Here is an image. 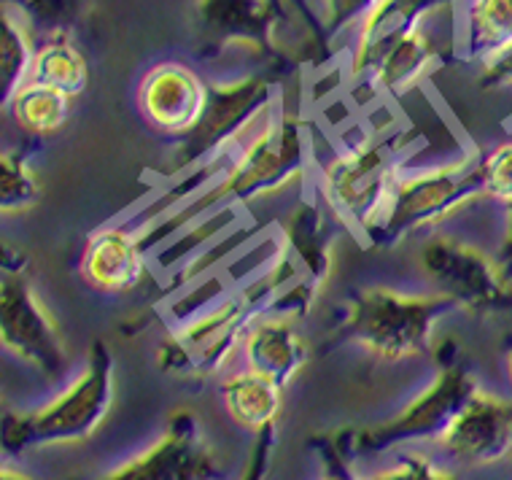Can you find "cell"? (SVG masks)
Masks as SVG:
<instances>
[{
    "instance_id": "12",
    "label": "cell",
    "mask_w": 512,
    "mask_h": 480,
    "mask_svg": "<svg viewBox=\"0 0 512 480\" xmlns=\"http://www.w3.org/2000/svg\"><path fill=\"white\" fill-rule=\"evenodd\" d=\"M211 98V84L184 63L154 65L138 84V111L151 130L181 141L195 130Z\"/></svg>"
},
{
    "instance_id": "19",
    "label": "cell",
    "mask_w": 512,
    "mask_h": 480,
    "mask_svg": "<svg viewBox=\"0 0 512 480\" xmlns=\"http://www.w3.org/2000/svg\"><path fill=\"white\" fill-rule=\"evenodd\" d=\"M461 57L483 65L512 46V0H464Z\"/></svg>"
},
{
    "instance_id": "7",
    "label": "cell",
    "mask_w": 512,
    "mask_h": 480,
    "mask_svg": "<svg viewBox=\"0 0 512 480\" xmlns=\"http://www.w3.org/2000/svg\"><path fill=\"white\" fill-rule=\"evenodd\" d=\"M294 19L300 22L289 0H197L195 3V33L205 57L240 52L281 71H289V65L294 63L292 49H286L281 38L283 27L292 25Z\"/></svg>"
},
{
    "instance_id": "15",
    "label": "cell",
    "mask_w": 512,
    "mask_h": 480,
    "mask_svg": "<svg viewBox=\"0 0 512 480\" xmlns=\"http://www.w3.org/2000/svg\"><path fill=\"white\" fill-rule=\"evenodd\" d=\"M149 246L135 227L108 224L87 238L79 259L81 281L98 294H127L149 276Z\"/></svg>"
},
{
    "instance_id": "9",
    "label": "cell",
    "mask_w": 512,
    "mask_h": 480,
    "mask_svg": "<svg viewBox=\"0 0 512 480\" xmlns=\"http://www.w3.org/2000/svg\"><path fill=\"white\" fill-rule=\"evenodd\" d=\"M27 267H3L0 278V343L11 356L46 378H60L71 365V351L60 324L30 284Z\"/></svg>"
},
{
    "instance_id": "11",
    "label": "cell",
    "mask_w": 512,
    "mask_h": 480,
    "mask_svg": "<svg viewBox=\"0 0 512 480\" xmlns=\"http://www.w3.org/2000/svg\"><path fill=\"white\" fill-rule=\"evenodd\" d=\"M221 464L192 410H173L165 432L141 456L114 467L108 480H208Z\"/></svg>"
},
{
    "instance_id": "10",
    "label": "cell",
    "mask_w": 512,
    "mask_h": 480,
    "mask_svg": "<svg viewBox=\"0 0 512 480\" xmlns=\"http://www.w3.org/2000/svg\"><path fill=\"white\" fill-rule=\"evenodd\" d=\"M477 378L467 370V365L440 370L424 392L405 410L383 424L367 427L359 432V451L362 454H389L413 440H432L437 443L459 410L477 392Z\"/></svg>"
},
{
    "instance_id": "17",
    "label": "cell",
    "mask_w": 512,
    "mask_h": 480,
    "mask_svg": "<svg viewBox=\"0 0 512 480\" xmlns=\"http://www.w3.org/2000/svg\"><path fill=\"white\" fill-rule=\"evenodd\" d=\"M240 356L248 370L267 375L270 381L289 389L308 367L310 346L300 332V321L265 313L248 329Z\"/></svg>"
},
{
    "instance_id": "3",
    "label": "cell",
    "mask_w": 512,
    "mask_h": 480,
    "mask_svg": "<svg viewBox=\"0 0 512 480\" xmlns=\"http://www.w3.org/2000/svg\"><path fill=\"white\" fill-rule=\"evenodd\" d=\"M116 400V362L111 348L98 340L89 346L79 378L44 408L3 418V448L19 456L30 448H68L87 443L111 416Z\"/></svg>"
},
{
    "instance_id": "16",
    "label": "cell",
    "mask_w": 512,
    "mask_h": 480,
    "mask_svg": "<svg viewBox=\"0 0 512 480\" xmlns=\"http://www.w3.org/2000/svg\"><path fill=\"white\" fill-rule=\"evenodd\" d=\"M335 222V214L316 192V197L297 200L278 230L281 246L294 259L300 278L318 292H324L335 270Z\"/></svg>"
},
{
    "instance_id": "23",
    "label": "cell",
    "mask_w": 512,
    "mask_h": 480,
    "mask_svg": "<svg viewBox=\"0 0 512 480\" xmlns=\"http://www.w3.org/2000/svg\"><path fill=\"white\" fill-rule=\"evenodd\" d=\"M41 200V181L30 165L27 149L0 154V208L3 216L27 214Z\"/></svg>"
},
{
    "instance_id": "20",
    "label": "cell",
    "mask_w": 512,
    "mask_h": 480,
    "mask_svg": "<svg viewBox=\"0 0 512 480\" xmlns=\"http://www.w3.org/2000/svg\"><path fill=\"white\" fill-rule=\"evenodd\" d=\"M30 79L60 89L68 98L76 100L89 87L92 68L87 54L73 41V33H52L44 36V41H38Z\"/></svg>"
},
{
    "instance_id": "22",
    "label": "cell",
    "mask_w": 512,
    "mask_h": 480,
    "mask_svg": "<svg viewBox=\"0 0 512 480\" xmlns=\"http://www.w3.org/2000/svg\"><path fill=\"white\" fill-rule=\"evenodd\" d=\"M36 38V27L27 22L25 14L3 3V17H0V100L3 106L30 79V68H33V57L38 49Z\"/></svg>"
},
{
    "instance_id": "32",
    "label": "cell",
    "mask_w": 512,
    "mask_h": 480,
    "mask_svg": "<svg viewBox=\"0 0 512 480\" xmlns=\"http://www.w3.org/2000/svg\"><path fill=\"white\" fill-rule=\"evenodd\" d=\"M502 208H504V232H502V243H499V251H496V259H499V265L504 267V273L512 278V200H507Z\"/></svg>"
},
{
    "instance_id": "8",
    "label": "cell",
    "mask_w": 512,
    "mask_h": 480,
    "mask_svg": "<svg viewBox=\"0 0 512 480\" xmlns=\"http://www.w3.org/2000/svg\"><path fill=\"white\" fill-rule=\"evenodd\" d=\"M415 262L434 292L472 319H488L512 308V278L499 259L477 246L434 232L421 243Z\"/></svg>"
},
{
    "instance_id": "25",
    "label": "cell",
    "mask_w": 512,
    "mask_h": 480,
    "mask_svg": "<svg viewBox=\"0 0 512 480\" xmlns=\"http://www.w3.org/2000/svg\"><path fill=\"white\" fill-rule=\"evenodd\" d=\"M375 480H451L456 478L448 464H440L424 451L399 448L397 456L383 470L372 475Z\"/></svg>"
},
{
    "instance_id": "2",
    "label": "cell",
    "mask_w": 512,
    "mask_h": 480,
    "mask_svg": "<svg viewBox=\"0 0 512 480\" xmlns=\"http://www.w3.org/2000/svg\"><path fill=\"white\" fill-rule=\"evenodd\" d=\"M283 103L281 84L265 73H248L240 79L213 81L211 98L200 122L189 135L178 141L176 152L170 154L162 178L168 189L143 208L135 219V230L143 232L178 205L211 184L230 157L251 135L265 125V119Z\"/></svg>"
},
{
    "instance_id": "26",
    "label": "cell",
    "mask_w": 512,
    "mask_h": 480,
    "mask_svg": "<svg viewBox=\"0 0 512 480\" xmlns=\"http://www.w3.org/2000/svg\"><path fill=\"white\" fill-rule=\"evenodd\" d=\"M480 178L486 200L499 205L512 200V138L496 143L491 152L480 154Z\"/></svg>"
},
{
    "instance_id": "24",
    "label": "cell",
    "mask_w": 512,
    "mask_h": 480,
    "mask_svg": "<svg viewBox=\"0 0 512 480\" xmlns=\"http://www.w3.org/2000/svg\"><path fill=\"white\" fill-rule=\"evenodd\" d=\"M6 6L25 14L41 38L52 33H73L84 14V0H3Z\"/></svg>"
},
{
    "instance_id": "21",
    "label": "cell",
    "mask_w": 512,
    "mask_h": 480,
    "mask_svg": "<svg viewBox=\"0 0 512 480\" xmlns=\"http://www.w3.org/2000/svg\"><path fill=\"white\" fill-rule=\"evenodd\" d=\"M6 111L11 114V122L25 135L49 138V135H57L62 127L68 125L73 98H68L60 89L27 79L9 98Z\"/></svg>"
},
{
    "instance_id": "29",
    "label": "cell",
    "mask_w": 512,
    "mask_h": 480,
    "mask_svg": "<svg viewBox=\"0 0 512 480\" xmlns=\"http://www.w3.org/2000/svg\"><path fill=\"white\" fill-rule=\"evenodd\" d=\"M477 87L486 92H512V46L494 60L477 65Z\"/></svg>"
},
{
    "instance_id": "30",
    "label": "cell",
    "mask_w": 512,
    "mask_h": 480,
    "mask_svg": "<svg viewBox=\"0 0 512 480\" xmlns=\"http://www.w3.org/2000/svg\"><path fill=\"white\" fill-rule=\"evenodd\" d=\"M297 11V17H300L302 27H305V36L310 41V49L313 54L316 52H329V44H332V38L327 33V25H324V19L316 17V11L310 6V0H289Z\"/></svg>"
},
{
    "instance_id": "33",
    "label": "cell",
    "mask_w": 512,
    "mask_h": 480,
    "mask_svg": "<svg viewBox=\"0 0 512 480\" xmlns=\"http://www.w3.org/2000/svg\"><path fill=\"white\" fill-rule=\"evenodd\" d=\"M507 378H510V383H512V343L507 346Z\"/></svg>"
},
{
    "instance_id": "1",
    "label": "cell",
    "mask_w": 512,
    "mask_h": 480,
    "mask_svg": "<svg viewBox=\"0 0 512 480\" xmlns=\"http://www.w3.org/2000/svg\"><path fill=\"white\" fill-rule=\"evenodd\" d=\"M308 165L310 149L305 122L300 114H294L286 103H281L267 116L265 125L246 143H240L227 168L211 184H205L200 192L178 205L176 211H170L141 232L143 243L154 251L184 227L216 211L262 203L300 189L308 181Z\"/></svg>"
},
{
    "instance_id": "13",
    "label": "cell",
    "mask_w": 512,
    "mask_h": 480,
    "mask_svg": "<svg viewBox=\"0 0 512 480\" xmlns=\"http://www.w3.org/2000/svg\"><path fill=\"white\" fill-rule=\"evenodd\" d=\"M437 445L469 467L502 464L512 456V400L477 389Z\"/></svg>"
},
{
    "instance_id": "4",
    "label": "cell",
    "mask_w": 512,
    "mask_h": 480,
    "mask_svg": "<svg viewBox=\"0 0 512 480\" xmlns=\"http://www.w3.org/2000/svg\"><path fill=\"white\" fill-rule=\"evenodd\" d=\"M402 138L362 133L340 141L321 162L316 187L345 230L370 238L402 176Z\"/></svg>"
},
{
    "instance_id": "6",
    "label": "cell",
    "mask_w": 512,
    "mask_h": 480,
    "mask_svg": "<svg viewBox=\"0 0 512 480\" xmlns=\"http://www.w3.org/2000/svg\"><path fill=\"white\" fill-rule=\"evenodd\" d=\"M486 200L480 178V152L469 149L459 160L415 170L397 178L386 211L367 240L380 246H399L418 232L440 230L464 214L469 205Z\"/></svg>"
},
{
    "instance_id": "27",
    "label": "cell",
    "mask_w": 512,
    "mask_h": 480,
    "mask_svg": "<svg viewBox=\"0 0 512 480\" xmlns=\"http://www.w3.org/2000/svg\"><path fill=\"white\" fill-rule=\"evenodd\" d=\"M380 0H324V25L335 41L340 33L356 30V25L370 14Z\"/></svg>"
},
{
    "instance_id": "14",
    "label": "cell",
    "mask_w": 512,
    "mask_h": 480,
    "mask_svg": "<svg viewBox=\"0 0 512 480\" xmlns=\"http://www.w3.org/2000/svg\"><path fill=\"white\" fill-rule=\"evenodd\" d=\"M456 9V0H380L378 6L356 25L348 79L364 84L375 65L405 41L415 27H421L442 11Z\"/></svg>"
},
{
    "instance_id": "28",
    "label": "cell",
    "mask_w": 512,
    "mask_h": 480,
    "mask_svg": "<svg viewBox=\"0 0 512 480\" xmlns=\"http://www.w3.org/2000/svg\"><path fill=\"white\" fill-rule=\"evenodd\" d=\"M157 367L162 373L168 375H181V378H189V375H197L195 356L189 351L184 340L178 338L176 332H170L168 338L162 340L157 348Z\"/></svg>"
},
{
    "instance_id": "18",
    "label": "cell",
    "mask_w": 512,
    "mask_h": 480,
    "mask_svg": "<svg viewBox=\"0 0 512 480\" xmlns=\"http://www.w3.org/2000/svg\"><path fill=\"white\" fill-rule=\"evenodd\" d=\"M283 386L254 370H232L221 378V402L235 427L248 435H262L278 424L283 410Z\"/></svg>"
},
{
    "instance_id": "31",
    "label": "cell",
    "mask_w": 512,
    "mask_h": 480,
    "mask_svg": "<svg viewBox=\"0 0 512 480\" xmlns=\"http://www.w3.org/2000/svg\"><path fill=\"white\" fill-rule=\"evenodd\" d=\"M429 354H432L437 370H448V367L464 365V362H461V346L453 338L434 340V346Z\"/></svg>"
},
{
    "instance_id": "5",
    "label": "cell",
    "mask_w": 512,
    "mask_h": 480,
    "mask_svg": "<svg viewBox=\"0 0 512 480\" xmlns=\"http://www.w3.org/2000/svg\"><path fill=\"white\" fill-rule=\"evenodd\" d=\"M456 311L448 297L407 294L389 286H370L351 294L335 338L364 348L378 362H410L434 346V332L445 313Z\"/></svg>"
}]
</instances>
